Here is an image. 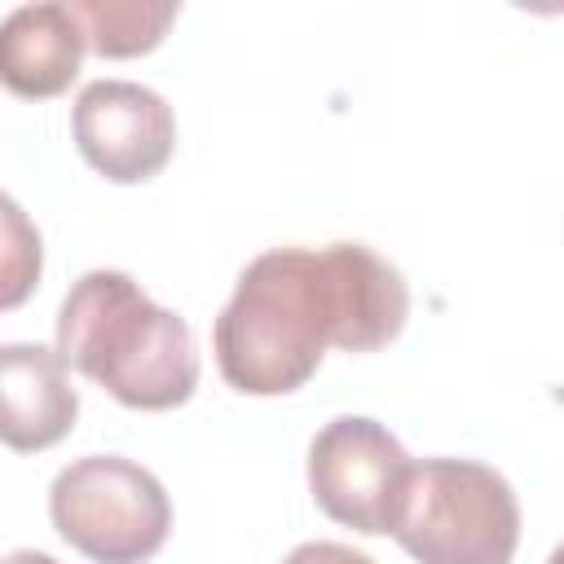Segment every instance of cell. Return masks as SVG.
<instances>
[{
    "instance_id": "12",
    "label": "cell",
    "mask_w": 564,
    "mask_h": 564,
    "mask_svg": "<svg viewBox=\"0 0 564 564\" xmlns=\"http://www.w3.org/2000/svg\"><path fill=\"white\" fill-rule=\"evenodd\" d=\"M0 564H57L53 555H44V551H31V546H22V551H9V555H0Z\"/></svg>"
},
{
    "instance_id": "7",
    "label": "cell",
    "mask_w": 564,
    "mask_h": 564,
    "mask_svg": "<svg viewBox=\"0 0 564 564\" xmlns=\"http://www.w3.org/2000/svg\"><path fill=\"white\" fill-rule=\"evenodd\" d=\"M79 419L66 361L44 344H0V441L18 454L57 445Z\"/></svg>"
},
{
    "instance_id": "4",
    "label": "cell",
    "mask_w": 564,
    "mask_h": 564,
    "mask_svg": "<svg viewBox=\"0 0 564 564\" xmlns=\"http://www.w3.org/2000/svg\"><path fill=\"white\" fill-rule=\"evenodd\" d=\"M53 529L93 564H145L172 529L159 476L119 454L75 458L48 489Z\"/></svg>"
},
{
    "instance_id": "6",
    "label": "cell",
    "mask_w": 564,
    "mask_h": 564,
    "mask_svg": "<svg viewBox=\"0 0 564 564\" xmlns=\"http://www.w3.org/2000/svg\"><path fill=\"white\" fill-rule=\"evenodd\" d=\"M75 145L93 172L115 185H141L159 176L176 145L172 106L132 79H97L75 97L70 110Z\"/></svg>"
},
{
    "instance_id": "5",
    "label": "cell",
    "mask_w": 564,
    "mask_h": 564,
    "mask_svg": "<svg viewBox=\"0 0 564 564\" xmlns=\"http://www.w3.org/2000/svg\"><path fill=\"white\" fill-rule=\"evenodd\" d=\"M405 445L366 414L330 419L308 445V489L317 507L357 533H388L410 476Z\"/></svg>"
},
{
    "instance_id": "1",
    "label": "cell",
    "mask_w": 564,
    "mask_h": 564,
    "mask_svg": "<svg viewBox=\"0 0 564 564\" xmlns=\"http://www.w3.org/2000/svg\"><path fill=\"white\" fill-rule=\"evenodd\" d=\"M405 317V278L370 247H273L242 269L212 348L229 388L282 397L317 375L326 348L375 352L401 335Z\"/></svg>"
},
{
    "instance_id": "11",
    "label": "cell",
    "mask_w": 564,
    "mask_h": 564,
    "mask_svg": "<svg viewBox=\"0 0 564 564\" xmlns=\"http://www.w3.org/2000/svg\"><path fill=\"white\" fill-rule=\"evenodd\" d=\"M282 564H375L366 551H352L344 542H304Z\"/></svg>"
},
{
    "instance_id": "3",
    "label": "cell",
    "mask_w": 564,
    "mask_h": 564,
    "mask_svg": "<svg viewBox=\"0 0 564 564\" xmlns=\"http://www.w3.org/2000/svg\"><path fill=\"white\" fill-rule=\"evenodd\" d=\"M419 564H511L520 502L502 471L471 458L410 463L388 529Z\"/></svg>"
},
{
    "instance_id": "2",
    "label": "cell",
    "mask_w": 564,
    "mask_h": 564,
    "mask_svg": "<svg viewBox=\"0 0 564 564\" xmlns=\"http://www.w3.org/2000/svg\"><path fill=\"white\" fill-rule=\"evenodd\" d=\"M57 357L128 410H172L198 388V344L185 317L154 304L128 273H84L57 308Z\"/></svg>"
},
{
    "instance_id": "8",
    "label": "cell",
    "mask_w": 564,
    "mask_h": 564,
    "mask_svg": "<svg viewBox=\"0 0 564 564\" xmlns=\"http://www.w3.org/2000/svg\"><path fill=\"white\" fill-rule=\"evenodd\" d=\"M84 62V31L57 0L22 4L0 22V84L13 97L44 101L75 84Z\"/></svg>"
},
{
    "instance_id": "9",
    "label": "cell",
    "mask_w": 564,
    "mask_h": 564,
    "mask_svg": "<svg viewBox=\"0 0 564 564\" xmlns=\"http://www.w3.org/2000/svg\"><path fill=\"white\" fill-rule=\"evenodd\" d=\"M84 31V48L97 57H141L163 44L176 22V0H70L66 4Z\"/></svg>"
},
{
    "instance_id": "10",
    "label": "cell",
    "mask_w": 564,
    "mask_h": 564,
    "mask_svg": "<svg viewBox=\"0 0 564 564\" xmlns=\"http://www.w3.org/2000/svg\"><path fill=\"white\" fill-rule=\"evenodd\" d=\"M44 273V242L31 216L0 189V313L31 300Z\"/></svg>"
}]
</instances>
